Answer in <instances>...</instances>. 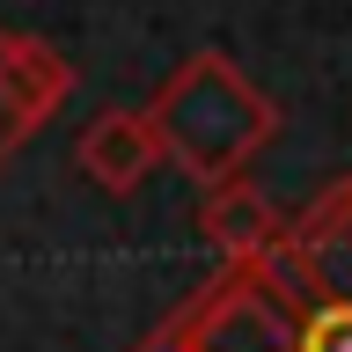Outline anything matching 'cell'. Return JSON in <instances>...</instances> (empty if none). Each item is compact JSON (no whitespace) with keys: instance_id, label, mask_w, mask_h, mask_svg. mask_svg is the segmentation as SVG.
Here are the masks:
<instances>
[{"instance_id":"obj_1","label":"cell","mask_w":352,"mask_h":352,"mask_svg":"<svg viewBox=\"0 0 352 352\" xmlns=\"http://www.w3.org/2000/svg\"><path fill=\"white\" fill-rule=\"evenodd\" d=\"M147 118H154V132H162V162H176L191 184L242 176L279 140V103H272L220 44L184 52V66L154 88Z\"/></svg>"},{"instance_id":"obj_2","label":"cell","mask_w":352,"mask_h":352,"mask_svg":"<svg viewBox=\"0 0 352 352\" xmlns=\"http://www.w3.org/2000/svg\"><path fill=\"white\" fill-rule=\"evenodd\" d=\"M74 96V66L52 52L44 37H22V30H0V162L15 147H30L52 110Z\"/></svg>"},{"instance_id":"obj_3","label":"cell","mask_w":352,"mask_h":352,"mask_svg":"<svg viewBox=\"0 0 352 352\" xmlns=\"http://www.w3.org/2000/svg\"><path fill=\"white\" fill-rule=\"evenodd\" d=\"M74 162H81V176L96 191L132 198L154 169H162V132H154L147 110H96L81 125V140H74Z\"/></svg>"},{"instance_id":"obj_4","label":"cell","mask_w":352,"mask_h":352,"mask_svg":"<svg viewBox=\"0 0 352 352\" xmlns=\"http://www.w3.org/2000/svg\"><path fill=\"white\" fill-rule=\"evenodd\" d=\"M198 235L213 242L220 257H264V250L279 242V206L250 184V169H242V176H220V184H206Z\"/></svg>"},{"instance_id":"obj_5","label":"cell","mask_w":352,"mask_h":352,"mask_svg":"<svg viewBox=\"0 0 352 352\" xmlns=\"http://www.w3.org/2000/svg\"><path fill=\"white\" fill-rule=\"evenodd\" d=\"M294 352H352V301L316 308L301 323V338H294Z\"/></svg>"}]
</instances>
